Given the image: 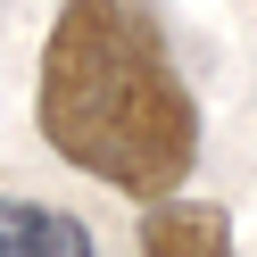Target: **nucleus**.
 Returning a JSON list of instances; mask_svg holds the SVG:
<instances>
[{"label": "nucleus", "instance_id": "nucleus-1", "mask_svg": "<svg viewBox=\"0 0 257 257\" xmlns=\"http://www.w3.org/2000/svg\"><path fill=\"white\" fill-rule=\"evenodd\" d=\"M34 124L67 166L133 199H174L199 166V100L166 58L150 0H67L42 42Z\"/></svg>", "mask_w": 257, "mask_h": 257}, {"label": "nucleus", "instance_id": "nucleus-2", "mask_svg": "<svg viewBox=\"0 0 257 257\" xmlns=\"http://www.w3.org/2000/svg\"><path fill=\"white\" fill-rule=\"evenodd\" d=\"M141 257H232V216L216 199H158L141 216Z\"/></svg>", "mask_w": 257, "mask_h": 257}, {"label": "nucleus", "instance_id": "nucleus-3", "mask_svg": "<svg viewBox=\"0 0 257 257\" xmlns=\"http://www.w3.org/2000/svg\"><path fill=\"white\" fill-rule=\"evenodd\" d=\"M0 257H100L91 232L67 207H34V199H0Z\"/></svg>", "mask_w": 257, "mask_h": 257}]
</instances>
